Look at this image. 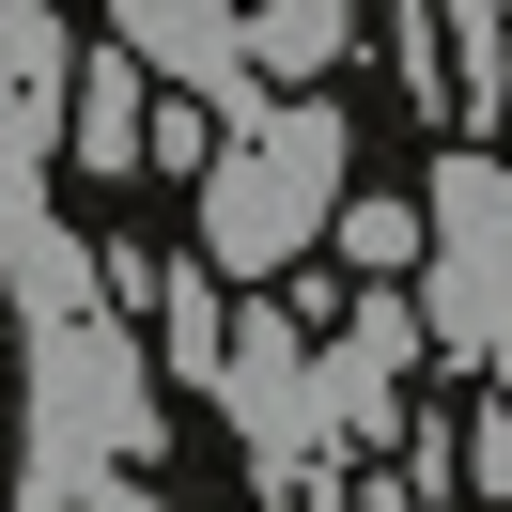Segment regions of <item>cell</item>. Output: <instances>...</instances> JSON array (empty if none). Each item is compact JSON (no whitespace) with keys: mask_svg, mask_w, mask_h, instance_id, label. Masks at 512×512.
<instances>
[{"mask_svg":"<svg viewBox=\"0 0 512 512\" xmlns=\"http://www.w3.org/2000/svg\"><path fill=\"white\" fill-rule=\"evenodd\" d=\"M342 109H249V125L202 156V249H218V280H295V249H311L326 218H342Z\"/></svg>","mask_w":512,"mask_h":512,"instance_id":"1","label":"cell"},{"mask_svg":"<svg viewBox=\"0 0 512 512\" xmlns=\"http://www.w3.org/2000/svg\"><path fill=\"white\" fill-rule=\"evenodd\" d=\"M435 342L497 357L512 342V156H435Z\"/></svg>","mask_w":512,"mask_h":512,"instance_id":"2","label":"cell"},{"mask_svg":"<svg viewBox=\"0 0 512 512\" xmlns=\"http://www.w3.org/2000/svg\"><path fill=\"white\" fill-rule=\"evenodd\" d=\"M125 32V63L140 78H171V109H202V125H249V16H218V0H125L109 16Z\"/></svg>","mask_w":512,"mask_h":512,"instance_id":"3","label":"cell"},{"mask_svg":"<svg viewBox=\"0 0 512 512\" xmlns=\"http://www.w3.org/2000/svg\"><path fill=\"white\" fill-rule=\"evenodd\" d=\"M202 388L249 419V450H264V466H311V450H326V388H311V357H295V326H280V311H249V326H233Z\"/></svg>","mask_w":512,"mask_h":512,"instance_id":"4","label":"cell"},{"mask_svg":"<svg viewBox=\"0 0 512 512\" xmlns=\"http://www.w3.org/2000/svg\"><path fill=\"white\" fill-rule=\"evenodd\" d=\"M342 47H357V16H342V0H280V16H249V94H264V78L295 94V78H326Z\"/></svg>","mask_w":512,"mask_h":512,"instance_id":"5","label":"cell"},{"mask_svg":"<svg viewBox=\"0 0 512 512\" xmlns=\"http://www.w3.org/2000/svg\"><path fill=\"white\" fill-rule=\"evenodd\" d=\"M125 295H140V311H156V342H171V373H218V342H233V326H218V295H202L187 264H125Z\"/></svg>","mask_w":512,"mask_h":512,"instance_id":"6","label":"cell"},{"mask_svg":"<svg viewBox=\"0 0 512 512\" xmlns=\"http://www.w3.org/2000/svg\"><path fill=\"white\" fill-rule=\"evenodd\" d=\"M140 125H156V109H140V63L78 78V156H94V171H140Z\"/></svg>","mask_w":512,"mask_h":512,"instance_id":"7","label":"cell"},{"mask_svg":"<svg viewBox=\"0 0 512 512\" xmlns=\"http://www.w3.org/2000/svg\"><path fill=\"white\" fill-rule=\"evenodd\" d=\"M326 233H342V264H373V280H388V264H419V202H342Z\"/></svg>","mask_w":512,"mask_h":512,"instance_id":"8","label":"cell"},{"mask_svg":"<svg viewBox=\"0 0 512 512\" xmlns=\"http://www.w3.org/2000/svg\"><path fill=\"white\" fill-rule=\"evenodd\" d=\"M466 481H481V497H512V404H481V435H466Z\"/></svg>","mask_w":512,"mask_h":512,"instance_id":"9","label":"cell"}]
</instances>
